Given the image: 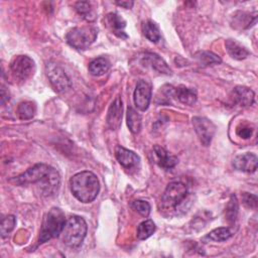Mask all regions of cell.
<instances>
[{"mask_svg": "<svg viewBox=\"0 0 258 258\" xmlns=\"http://www.w3.org/2000/svg\"><path fill=\"white\" fill-rule=\"evenodd\" d=\"M70 185L74 197L82 203L93 202L100 190V183L97 176L87 170L76 173L71 178Z\"/></svg>", "mask_w": 258, "mask_h": 258, "instance_id": "6da1fadb", "label": "cell"}, {"mask_svg": "<svg viewBox=\"0 0 258 258\" xmlns=\"http://www.w3.org/2000/svg\"><path fill=\"white\" fill-rule=\"evenodd\" d=\"M66 222L64 214L60 209H50L43 218L38 238V244H43L50 239L58 237L64 228Z\"/></svg>", "mask_w": 258, "mask_h": 258, "instance_id": "7a4b0ae2", "label": "cell"}, {"mask_svg": "<svg viewBox=\"0 0 258 258\" xmlns=\"http://www.w3.org/2000/svg\"><path fill=\"white\" fill-rule=\"evenodd\" d=\"M87 230L86 221L80 216H73L67 220L61 232L62 242L72 248L79 247L86 237Z\"/></svg>", "mask_w": 258, "mask_h": 258, "instance_id": "3957f363", "label": "cell"}, {"mask_svg": "<svg viewBox=\"0 0 258 258\" xmlns=\"http://www.w3.org/2000/svg\"><path fill=\"white\" fill-rule=\"evenodd\" d=\"M187 186L180 181H172L167 184L160 200V209L164 211L177 210L187 198Z\"/></svg>", "mask_w": 258, "mask_h": 258, "instance_id": "277c9868", "label": "cell"}, {"mask_svg": "<svg viewBox=\"0 0 258 258\" xmlns=\"http://www.w3.org/2000/svg\"><path fill=\"white\" fill-rule=\"evenodd\" d=\"M98 31L92 25L72 28L66 35L67 42L76 49H87L97 38Z\"/></svg>", "mask_w": 258, "mask_h": 258, "instance_id": "5b68a950", "label": "cell"}, {"mask_svg": "<svg viewBox=\"0 0 258 258\" xmlns=\"http://www.w3.org/2000/svg\"><path fill=\"white\" fill-rule=\"evenodd\" d=\"M34 61L27 55L15 56L10 64L9 70L12 78L19 83H23L28 80L34 73Z\"/></svg>", "mask_w": 258, "mask_h": 258, "instance_id": "8992f818", "label": "cell"}, {"mask_svg": "<svg viewBox=\"0 0 258 258\" xmlns=\"http://www.w3.org/2000/svg\"><path fill=\"white\" fill-rule=\"evenodd\" d=\"M45 73L50 85L57 93L66 92L72 87V83L64 71L55 62L48 61L45 66Z\"/></svg>", "mask_w": 258, "mask_h": 258, "instance_id": "52a82bcc", "label": "cell"}, {"mask_svg": "<svg viewBox=\"0 0 258 258\" xmlns=\"http://www.w3.org/2000/svg\"><path fill=\"white\" fill-rule=\"evenodd\" d=\"M192 126L201 143L205 146H209L216 131L214 123L206 117L197 116L192 118Z\"/></svg>", "mask_w": 258, "mask_h": 258, "instance_id": "ba28073f", "label": "cell"}, {"mask_svg": "<svg viewBox=\"0 0 258 258\" xmlns=\"http://www.w3.org/2000/svg\"><path fill=\"white\" fill-rule=\"evenodd\" d=\"M49 168L50 166L45 163H37L32 167L28 168L23 173L12 178V181H14L16 184H19V185L29 184V183H38L43 178V176L47 173Z\"/></svg>", "mask_w": 258, "mask_h": 258, "instance_id": "9c48e42d", "label": "cell"}, {"mask_svg": "<svg viewBox=\"0 0 258 258\" xmlns=\"http://www.w3.org/2000/svg\"><path fill=\"white\" fill-rule=\"evenodd\" d=\"M136 108L139 111H146L151 100V85L145 80H139L133 95Z\"/></svg>", "mask_w": 258, "mask_h": 258, "instance_id": "30bf717a", "label": "cell"}, {"mask_svg": "<svg viewBox=\"0 0 258 258\" xmlns=\"http://www.w3.org/2000/svg\"><path fill=\"white\" fill-rule=\"evenodd\" d=\"M37 184L40 189V192L43 196H46V197L53 196L56 194L59 187L60 175L55 168L50 166L47 173L43 176V178Z\"/></svg>", "mask_w": 258, "mask_h": 258, "instance_id": "8fae6325", "label": "cell"}, {"mask_svg": "<svg viewBox=\"0 0 258 258\" xmlns=\"http://www.w3.org/2000/svg\"><path fill=\"white\" fill-rule=\"evenodd\" d=\"M115 156L118 162L125 169H128V170L137 169L140 164V158L135 152L129 149H126L120 145L116 146L115 148Z\"/></svg>", "mask_w": 258, "mask_h": 258, "instance_id": "7c38bea8", "label": "cell"}, {"mask_svg": "<svg viewBox=\"0 0 258 258\" xmlns=\"http://www.w3.org/2000/svg\"><path fill=\"white\" fill-rule=\"evenodd\" d=\"M141 63L145 67H149L152 70L164 74V75H171V70L167 66V63L156 53L153 52H144L140 55Z\"/></svg>", "mask_w": 258, "mask_h": 258, "instance_id": "4fadbf2b", "label": "cell"}, {"mask_svg": "<svg viewBox=\"0 0 258 258\" xmlns=\"http://www.w3.org/2000/svg\"><path fill=\"white\" fill-rule=\"evenodd\" d=\"M122 110H123L122 100L120 97H116L109 107L107 119H106L107 125L110 129L116 130L120 127L121 119H122Z\"/></svg>", "mask_w": 258, "mask_h": 258, "instance_id": "5bb4252c", "label": "cell"}, {"mask_svg": "<svg viewBox=\"0 0 258 258\" xmlns=\"http://www.w3.org/2000/svg\"><path fill=\"white\" fill-rule=\"evenodd\" d=\"M257 156L250 152L238 155L233 160L234 167L244 172H254L257 169Z\"/></svg>", "mask_w": 258, "mask_h": 258, "instance_id": "9a60e30c", "label": "cell"}, {"mask_svg": "<svg viewBox=\"0 0 258 258\" xmlns=\"http://www.w3.org/2000/svg\"><path fill=\"white\" fill-rule=\"evenodd\" d=\"M254 92L247 87H236L231 94V99L240 107L246 108L254 102Z\"/></svg>", "mask_w": 258, "mask_h": 258, "instance_id": "2e32d148", "label": "cell"}, {"mask_svg": "<svg viewBox=\"0 0 258 258\" xmlns=\"http://www.w3.org/2000/svg\"><path fill=\"white\" fill-rule=\"evenodd\" d=\"M153 153L156 163L164 169H170L177 164V158L170 155L163 147L159 145L153 146Z\"/></svg>", "mask_w": 258, "mask_h": 258, "instance_id": "e0dca14e", "label": "cell"}, {"mask_svg": "<svg viewBox=\"0 0 258 258\" xmlns=\"http://www.w3.org/2000/svg\"><path fill=\"white\" fill-rule=\"evenodd\" d=\"M172 96L185 105H194L198 99L197 91L194 88H188L182 85L173 87Z\"/></svg>", "mask_w": 258, "mask_h": 258, "instance_id": "ac0fdd59", "label": "cell"}, {"mask_svg": "<svg viewBox=\"0 0 258 258\" xmlns=\"http://www.w3.org/2000/svg\"><path fill=\"white\" fill-rule=\"evenodd\" d=\"M106 20H107L108 26L111 28V30L113 31V33L115 35H117L118 37H121V38L127 37V34L124 32L126 22L119 14H117L115 12H111L107 15Z\"/></svg>", "mask_w": 258, "mask_h": 258, "instance_id": "d6986e66", "label": "cell"}, {"mask_svg": "<svg viewBox=\"0 0 258 258\" xmlns=\"http://www.w3.org/2000/svg\"><path fill=\"white\" fill-rule=\"evenodd\" d=\"M256 21V13L253 15L247 12H237L233 15L231 25L235 29H244L250 27Z\"/></svg>", "mask_w": 258, "mask_h": 258, "instance_id": "ffe728a7", "label": "cell"}, {"mask_svg": "<svg viewBox=\"0 0 258 258\" xmlns=\"http://www.w3.org/2000/svg\"><path fill=\"white\" fill-rule=\"evenodd\" d=\"M225 45L230 56L235 59L241 60L246 58L250 54L249 50L245 46H243L240 42L236 41L235 39H227L225 42Z\"/></svg>", "mask_w": 258, "mask_h": 258, "instance_id": "44dd1931", "label": "cell"}, {"mask_svg": "<svg viewBox=\"0 0 258 258\" xmlns=\"http://www.w3.org/2000/svg\"><path fill=\"white\" fill-rule=\"evenodd\" d=\"M110 69V61L106 57H98L89 63V72L95 77L105 75Z\"/></svg>", "mask_w": 258, "mask_h": 258, "instance_id": "7402d4cb", "label": "cell"}, {"mask_svg": "<svg viewBox=\"0 0 258 258\" xmlns=\"http://www.w3.org/2000/svg\"><path fill=\"white\" fill-rule=\"evenodd\" d=\"M142 31L144 36L151 42H157L160 39L159 27L152 20H147L142 24Z\"/></svg>", "mask_w": 258, "mask_h": 258, "instance_id": "603a6c76", "label": "cell"}, {"mask_svg": "<svg viewBox=\"0 0 258 258\" xmlns=\"http://www.w3.org/2000/svg\"><path fill=\"white\" fill-rule=\"evenodd\" d=\"M195 58L198 60V62L201 66H205V67L218 64V63H221L222 61L221 57L218 54L212 51H206V50H201L195 53Z\"/></svg>", "mask_w": 258, "mask_h": 258, "instance_id": "cb8c5ba5", "label": "cell"}, {"mask_svg": "<svg viewBox=\"0 0 258 258\" xmlns=\"http://www.w3.org/2000/svg\"><path fill=\"white\" fill-rule=\"evenodd\" d=\"M127 125L133 134L139 133L141 129V116L132 107L127 109Z\"/></svg>", "mask_w": 258, "mask_h": 258, "instance_id": "d4e9b609", "label": "cell"}, {"mask_svg": "<svg viewBox=\"0 0 258 258\" xmlns=\"http://www.w3.org/2000/svg\"><path fill=\"white\" fill-rule=\"evenodd\" d=\"M232 236V232L229 228L221 227L211 231L208 235L204 237V241H214V242H223L228 240Z\"/></svg>", "mask_w": 258, "mask_h": 258, "instance_id": "484cf974", "label": "cell"}, {"mask_svg": "<svg viewBox=\"0 0 258 258\" xmlns=\"http://www.w3.org/2000/svg\"><path fill=\"white\" fill-rule=\"evenodd\" d=\"M77 12L87 21L92 22L96 19V12L92 8V5L88 1H80L75 5Z\"/></svg>", "mask_w": 258, "mask_h": 258, "instance_id": "4316f807", "label": "cell"}, {"mask_svg": "<svg viewBox=\"0 0 258 258\" xmlns=\"http://www.w3.org/2000/svg\"><path fill=\"white\" fill-rule=\"evenodd\" d=\"M17 116L21 120H28L33 118L36 113V106L34 103L25 101L18 105L17 107Z\"/></svg>", "mask_w": 258, "mask_h": 258, "instance_id": "83f0119b", "label": "cell"}, {"mask_svg": "<svg viewBox=\"0 0 258 258\" xmlns=\"http://www.w3.org/2000/svg\"><path fill=\"white\" fill-rule=\"evenodd\" d=\"M155 231V224L151 220L143 221L137 227V238L139 240H145L149 238Z\"/></svg>", "mask_w": 258, "mask_h": 258, "instance_id": "f1b7e54d", "label": "cell"}, {"mask_svg": "<svg viewBox=\"0 0 258 258\" xmlns=\"http://www.w3.org/2000/svg\"><path fill=\"white\" fill-rule=\"evenodd\" d=\"M238 215V202L236 196L232 195L226 207V219L230 223H234Z\"/></svg>", "mask_w": 258, "mask_h": 258, "instance_id": "f546056e", "label": "cell"}, {"mask_svg": "<svg viewBox=\"0 0 258 258\" xmlns=\"http://www.w3.org/2000/svg\"><path fill=\"white\" fill-rule=\"evenodd\" d=\"M16 219L13 215H8L2 219L1 222V236L6 237L14 229Z\"/></svg>", "mask_w": 258, "mask_h": 258, "instance_id": "4dcf8cb0", "label": "cell"}, {"mask_svg": "<svg viewBox=\"0 0 258 258\" xmlns=\"http://www.w3.org/2000/svg\"><path fill=\"white\" fill-rule=\"evenodd\" d=\"M132 208L141 216L143 217H147L150 214V205L148 202L146 201H142V200H136L131 204Z\"/></svg>", "mask_w": 258, "mask_h": 258, "instance_id": "1f68e13d", "label": "cell"}, {"mask_svg": "<svg viewBox=\"0 0 258 258\" xmlns=\"http://www.w3.org/2000/svg\"><path fill=\"white\" fill-rule=\"evenodd\" d=\"M237 135L243 139H248L252 136V133H253V128L252 127H249V126H245V125H242L240 127L237 128Z\"/></svg>", "mask_w": 258, "mask_h": 258, "instance_id": "d6a6232c", "label": "cell"}, {"mask_svg": "<svg viewBox=\"0 0 258 258\" xmlns=\"http://www.w3.org/2000/svg\"><path fill=\"white\" fill-rule=\"evenodd\" d=\"M243 203L249 207L255 209L257 207V197L255 195H251L248 192L243 194Z\"/></svg>", "mask_w": 258, "mask_h": 258, "instance_id": "836d02e7", "label": "cell"}, {"mask_svg": "<svg viewBox=\"0 0 258 258\" xmlns=\"http://www.w3.org/2000/svg\"><path fill=\"white\" fill-rule=\"evenodd\" d=\"M9 100V92L2 86L1 87V104L4 105Z\"/></svg>", "mask_w": 258, "mask_h": 258, "instance_id": "e575fe53", "label": "cell"}, {"mask_svg": "<svg viewBox=\"0 0 258 258\" xmlns=\"http://www.w3.org/2000/svg\"><path fill=\"white\" fill-rule=\"evenodd\" d=\"M116 4L121 7H124V8H131L134 3H133V1H117Z\"/></svg>", "mask_w": 258, "mask_h": 258, "instance_id": "d590c367", "label": "cell"}]
</instances>
